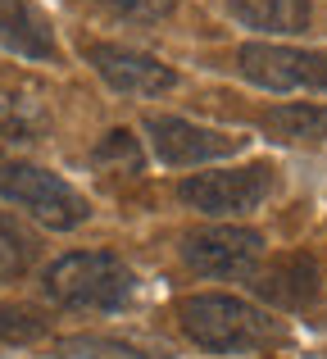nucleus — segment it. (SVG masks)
<instances>
[{
    "mask_svg": "<svg viewBox=\"0 0 327 359\" xmlns=\"http://www.w3.org/2000/svg\"><path fill=\"white\" fill-rule=\"evenodd\" d=\"M277 141H327V105H277L264 114Z\"/></svg>",
    "mask_w": 327,
    "mask_h": 359,
    "instance_id": "nucleus-12",
    "label": "nucleus"
},
{
    "mask_svg": "<svg viewBox=\"0 0 327 359\" xmlns=\"http://www.w3.org/2000/svg\"><path fill=\"white\" fill-rule=\"evenodd\" d=\"M46 314L32 305H5L0 300V341H14V346H27L36 337H46Z\"/></svg>",
    "mask_w": 327,
    "mask_h": 359,
    "instance_id": "nucleus-16",
    "label": "nucleus"
},
{
    "mask_svg": "<svg viewBox=\"0 0 327 359\" xmlns=\"http://www.w3.org/2000/svg\"><path fill=\"white\" fill-rule=\"evenodd\" d=\"M91 5L105 9V14L118 18V23H141V27H151V23H160V18L173 14L177 0H91Z\"/></svg>",
    "mask_w": 327,
    "mask_h": 359,
    "instance_id": "nucleus-17",
    "label": "nucleus"
},
{
    "mask_svg": "<svg viewBox=\"0 0 327 359\" xmlns=\"http://www.w3.org/2000/svg\"><path fill=\"white\" fill-rule=\"evenodd\" d=\"M87 60H91V69H96L114 91H123V96H164V91L177 87V73L168 69V64H160L155 55L114 46V41L87 46Z\"/></svg>",
    "mask_w": 327,
    "mask_h": 359,
    "instance_id": "nucleus-8",
    "label": "nucleus"
},
{
    "mask_svg": "<svg viewBox=\"0 0 327 359\" xmlns=\"http://www.w3.org/2000/svg\"><path fill=\"white\" fill-rule=\"evenodd\" d=\"M91 159H96V168H105V173H137V168H141V146H137V137L127 128H114L96 146Z\"/></svg>",
    "mask_w": 327,
    "mask_h": 359,
    "instance_id": "nucleus-15",
    "label": "nucleus"
},
{
    "mask_svg": "<svg viewBox=\"0 0 327 359\" xmlns=\"http://www.w3.org/2000/svg\"><path fill=\"white\" fill-rule=\"evenodd\" d=\"M0 46L23 60H55L60 55L50 18L32 0H0Z\"/></svg>",
    "mask_w": 327,
    "mask_h": 359,
    "instance_id": "nucleus-10",
    "label": "nucleus"
},
{
    "mask_svg": "<svg viewBox=\"0 0 327 359\" xmlns=\"http://www.w3.org/2000/svg\"><path fill=\"white\" fill-rule=\"evenodd\" d=\"M237 69L264 91H327V50L250 41L237 50Z\"/></svg>",
    "mask_w": 327,
    "mask_h": 359,
    "instance_id": "nucleus-4",
    "label": "nucleus"
},
{
    "mask_svg": "<svg viewBox=\"0 0 327 359\" xmlns=\"http://www.w3.org/2000/svg\"><path fill=\"white\" fill-rule=\"evenodd\" d=\"M182 259L204 278H255L264 259V237L255 228H204L182 241Z\"/></svg>",
    "mask_w": 327,
    "mask_h": 359,
    "instance_id": "nucleus-7",
    "label": "nucleus"
},
{
    "mask_svg": "<svg viewBox=\"0 0 327 359\" xmlns=\"http://www.w3.org/2000/svg\"><path fill=\"white\" fill-rule=\"evenodd\" d=\"M32 264V237L9 214H0V282H14Z\"/></svg>",
    "mask_w": 327,
    "mask_h": 359,
    "instance_id": "nucleus-14",
    "label": "nucleus"
},
{
    "mask_svg": "<svg viewBox=\"0 0 327 359\" xmlns=\"http://www.w3.org/2000/svg\"><path fill=\"white\" fill-rule=\"evenodd\" d=\"M228 14L237 23L255 27V32H273V36H300L314 23L309 0H228Z\"/></svg>",
    "mask_w": 327,
    "mask_h": 359,
    "instance_id": "nucleus-11",
    "label": "nucleus"
},
{
    "mask_svg": "<svg viewBox=\"0 0 327 359\" xmlns=\"http://www.w3.org/2000/svg\"><path fill=\"white\" fill-rule=\"evenodd\" d=\"M319 259L309 250H286L277 259H268L264 273H255V296L268 300L277 309H305L319 300Z\"/></svg>",
    "mask_w": 327,
    "mask_h": 359,
    "instance_id": "nucleus-9",
    "label": "nucleus"
},
{
    "mask_svg": "<svg viewBox=\"0 0 327 359\" xmlns=\"http://www.w3.org/2000/svg\"><path fill=\"white\" fill-rule=\"evenodd\" d=\"M182 332L191 337L200 351L214 355H241V351H259V346L277 341V323L264 309L246 305L237 296H186L177 305Z\"/></svg>",
    "mask_w": 327,
    "mask_h": 359,
    "instance_id": "nucleus-1",
    "label": "nucleus"
},
{
    "mask_svg": "<svg viewBox=\"0 0 327 359\" xmlns=\"http://www.w3.org/2000/svg\"><path fill=\"white\" fill-rule=\"evenodd\" d=\"M41 128H46V118L32 100L0 96V146H27V141L41 137Z\"/></svg>",
    "mask_w": 327,
    "mask_h": 359,
    "instance_id": "nucleus-13",
    "label": "nucleus"
},
{
    "mask_svg": "<svg viewBox=\"0 0 327 359\" xmlns=\"http://www.w3.org/2000/svg\"><path fill=\"white\" fill-rule=\"evenodd\" d=\"M0 196L14 201L18 210H27L32 219H41L46 228H55V232L82 228V223L91 219L87 196L73 191L60 173L36 168V164H0Z\"/></svg>",
    "mask_w": 327,
    "mask_h": 359,
    "instance_id": "nucleus-3",
    "label": "nucleus"
},
{
    "mask_svg": "<svg viewBox=\"0 0 327 359\" xmlns=\"http://www.w3.org/2000/svg\"><path fill=\"white\" fill-rule=\"evenodd\" d=\"M146 132H151V146L164 164L173 168H195L209 164V159H228L246 146L241 132H223V128H204V123L191 118H168V114H151L146 118Z\"/></svg>",
    "mask_w": 327,
    "mask_h": 359,
    "instance_id": "nucleus-6",
    "label": "nucleus"
},
{
    "mask_svg": "<svg viewBox=\"0 0 327 359\" xmlns=\"http://www.w3.org/2000/svg\"><path fill=\"white\" fill-rule=\"evenodd\" d=\"M273 191V164H241L223 173H195L177 187L191 210L200 214H250L268 201Z\"/></svg>",
    "mask_w": 327,
    "mask_h": 359,
    "instance_id": "nucleus-5",
    "label": "nucleus"
},
{
    "mask_svg": "<svg viewBox=\"0 0 327 359\" xmlns=\"http://www.w3.org/2000/svg\"><path fill=\"white\" fill-rule=\"evenodd\" d=\"M132 287V269L109 250H73L46 273V296L69 309H123Z\"/></svg>",
    "mask_w": 327,
    "mask_h": 359,
    "instance_id": "nucleus-2",
    "label": "nucleus"
}]
</instances>
